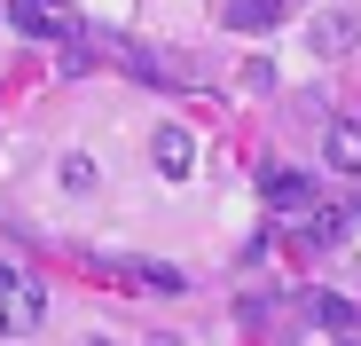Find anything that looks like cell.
<instances>
[{"label":"cell","instance_id":"1","mask_svg":"<svg viewBox=\"0 0 361 346\" xmlns=\"http://www.w3.org/2000/svg\"><path fill=\"white\" fill-rule=\"evenodd\" d=\"M47 323V283L32 268H8L0 260V338H32Z\"/></svg>","mask_w":361,"mask_h":346},{"label":"cell","instance_id":"2","mask_svg":"<svg viewBox=\"0 0 361 346\" xmlns=\"http://www.w3.org/2000/svg\"><path fill=\"white\" fill-rule=\"evenodd\" d=\"M307 47H314V64H345V55L361 47V8H322L307 24Z\"/></svg>","mask_w":361,"mask_h":346},{"label":"cell","instance_id":"3","mask_svg":"<svg viewBox=\"0 0 361 346\" xmlns=\"http://www.w3.org/2000/svg\"><path fill=\"white\" fill-rule=\"evenodd\" d=\"M322 165L330 173H361V110H330L322 119Z\"/></svg>","mask_w":361,"mask_h":346},{"label":"cell","instance_id":"4","mask_svg":"<svg viewBox=\"0 0 361 346\" xmlns=\"http://www.w3.org/2000/svg\"><path fill=\"white\" fill-rule=\"evenodd\" d=\"M149 165L165 173V181H189V173H197V134L189 126H157L149 134Z\"/></svg>","mask_w":361,"mask_h":346},{"label":"cell","instance_id":"5","mask_svg":"<svg viewBox=\"0 0 361 346\" xmlns=\"http://www.w3.org/2000/svg\"><path fill=\"white\" fill-rule=\"evenodd\" d=\"M267 213L275 220H314V181H298V173H267Z\"/></svg>","mask_w":361,"mask_h":346},{"label":"cell","instance_id":"6","mask_svg":"<svg viewBox=\"0 0 361 346\" xmlns=\"http://www.w3.org/2000/svg\"><path fill=\"white\" fill-rule=\"evenodd\" d=\"M283 8H290V0H228L220 24H228V32H275V24H283Z\"/></svg>","mask_w":361,"mask_h":346},{"label":"cell","instance_id":"7","mask_svg":"<svg viewBox=\"0 0 361 346\" xmlns=\"http://www.w3.org/2000/svg\"><path fill=\"white\" fill-rule=\"evenodd\" d=\"M118 55H126V71H142L149 87H165V95L180 87V64H173V55H157V47H118Z\"/></svg>","mask_w":361,"mask_h":346},{"label":"cell","instance_id":"8","mask_svg":"<svg viewBox=\"0 0 361 346\" xmlns=\"http://www.w3.org/2000/svg\"><path fill=\"white\" fill-rule=\"evenodd\" d=\"M307 323L330 330V338H345V330H353V307H345L338 292H307Z\"/></svg>","mask_w":361,"mask_h":346},{"label":"cell","instance_id":"9","mask_svg":"<svg viewBox=\"0 0 361 346\" xmlns=\"http://www.w3.org/2000/svg\"><path fill=\"white\" fill-rule=\"evenodd\" d=\"M126 275H134V283H149V292H189V275H180L173 260H126Z\"/></svg>","mask_w":361,"mask_h":346},{"label":"cell","instance_id":"10","mask_svg":"<svg viewBox=\"0 0 361 346\" xmlns=\"http://www.w3.org/2000/svg\"><path fill=\"white\" fill-rule=\"evenodd\" d=\"M55 181H63V189H79V197H87V189L102 181V173H94V157H79V150H71L63 165H55Z\"/></svg>","mask_w":361,"mask_h":346},{"label":"cell","instance_id":"11","mask_svg":"<svg viewBox=\"0 0 361 346\" xmlns=\"http://www.w3.org/2000/svg\"><path fill=\"white\" fill-rule=\"evenodd\" d=\"M235 87H244V95H267V87H275V71H267V64H244V71H235Z\"/></svg>","mask_w":361,"mask_h":346},{"label":"cell","instance_id":"12","mask_svg":"<svg viewBox=\"0 0 361 346\" xmlns=\"http://www.w3.org/2000/svg\"><path fill=\"white\" fill-rule=\"evenodd\" d=\"M322 346H361V338H353V330H345V338H322Z\"/></svg>","mask_w":361,"mask_h":346},{"label":"cell","instance_id":"13","mask_svg":"<svg viewBox=\"0 0 361 346\" xmlns=\"http://www.w3.org/2000/svg\"><path fill=\"white\" fill-rule=\"evenodd\" d=\"M71 346H110V338H71Z\"/></svg>","mask_w":361,"mask_h":346},{"label":"cell","instance_id":"14","mask_svg":"<svg viewBox=\"0 0 361 346\" xmlns=\"http://www.w3.org/2000/svg\"><path fill=\"white\" fill-rule=\"evenodd\" d=\"M39 8H71V0H39Z\"/></svg>","mask_w":361,"mask_h":346}]
</instances>
